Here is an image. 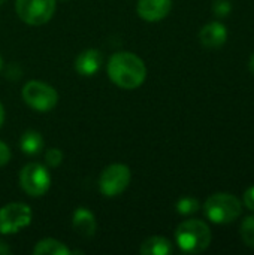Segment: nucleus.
Returning <instances> with one entry per match:
<instances>
[{
	"label": "nucleus",
	"mask_w": 254,
	"mask_h": 255,
	"mask_svg": "<svg viewBox=\"0 0 254 255\" xmlns=\"http://www.w3.org/2000/svg\"><path fill=\"white\" fill-rule=\"evenodd\" d=\"M109 79L124 90H135L141 87L147 78L145 63L133 52H115L108 63Z\"/></svg>",
	"instance_id": "nucleus-1"
},
{
	"label": "nucleus",
	"mask_w": 254,
	"mask_h": 255,
	"mask_svg": "<svg viewBox=\"0 0 254 255\" xmlns=\"http://www.w3.org/2000/svg\"><path fill=\"white\" fill-rule=\"evenodd\" d=\"M210 227L199 220H187L177 227L175 241L183 253L199 254L204 253L211 244Z\"/></svg>",
	"instance_id": "nucleus-2"
},
{
	"label": "nucleus",
	"mask_w": 254,
	"mask_h": 255,
	"mask_svg": "<svg viewBox=\"0 0 254 255\" xmlns=\"http://www.w3.org/2000/svg\"><path fill=\"white\" fill-rule=\"evenodd\" d=\"M207 218L214 224H229L235 221L241 212V202L229 193H217L208 197L204 206Z\"/></svg>",
	"instance_id": "nucleus-3"
},
{
	"label": "nucleus",
	"mask_w": 254,
	"mask_h": 255,
	"mask_svg": "<svg viewBox=\"0 0 254 255\" xmlns=\"http://www.w3.org/2000/svg\"><path fill=\"white\" fill-rule=\"evenodd\" d=\"M21 96L22 100L37 112H48L54 109L58 102L57 91L42 81H28L22 87Z\"/></svg>",
	"instance_id": "nucleus-4"
},
{
	"label": "nucleus",
	"mask_w": 254,
	"mask_h": 255,
	"mask_svg": "<svg viewBox=\"0 0 254 255\" xmlns=\"http://www.w3.org/2000/svg\"><path fill=\"white\" fill-rule=\"evenodd\" d=\"M132 172L126 164L115 163L103 169L99 178V188L105 197H117L129 187Z\"/></svg>",
	"instance_id": "nucleus-5"
},
{
	"label": "nucleus",
	"mask_w": 254,
	"mask_h": 255,
	"mask_svg": "<svg viewBox=\"0 0 254 255\" xmlns=\"http://www.w3.org/2000/svg\"><path fill=\"white\" fill-rule=\"evenodd\" d=\"M55 0H16V13L28 25L48 22L55 12Z\"/></svg>",
	"instance_id": "nucleus-6"
},
{
	"label": "nucleus",
	"mask_w": 254,
	"mask_h": 255,
	"mask_svg": "<svg viewBox=\"0 0 254 255\" xmlns=\"http://www.w3.org/2000/svg\"><path fill=\"white\" fill-rule=\"evenodd\" d=\"M19 185L31 197L43 196L51 185V176L45 166L39 163H28L19 172Z\"/></svg>",
	"instance_id": "nucleus-7"
},
{
	"label": "nucleus",
	"mask_w": 254,
	"mask_h": 255,
	"mask_svg": "<svg viewBox=\"0 0 254 255\" xmlns=\"http://www.w3.org/2000/svg\"><path fill=\"white\" fill-rule=\"evenodd\" d=\"M31 209L25 203H9L0 209V233L15 235L31 223Z\"/></svg>",
	"instance_id": "nucleus-8"
},
{
	"label": "nucleus",
	"mask_w": 254,
	"mask_h": 255,
	"mask_svg": "<svg viewBox=\"0 0 254 255\" xmlns=\"http://www.w3.org/2000/svg\"><path fill=\"white\" fill-rule=\"evenodd\" d=\"M172 7V0H139L136 4L138 15L150 22L163 19Z\"/></svg>",
	"instance_id": "nucleus-9"
},
{
	"label": "nucleus",
	"mask_w": 254,
	"mask_h": 255,
	"mask_svg": "<svg viewBox=\"0 0 254 255\" xmlns=\"http://www.w3.org/2000/svg\"><path fill=\"white\" fill-rule=\"evenodd\" d=\"M102 63H103L102 52L99 49L90 48V49L82 51L76 57V60H75V69L82 76H93L94 73L99 72Z\"/></svg>",
	"instance_id": "nucleus-10"
},
{
	"label": "nucleus",
	"mask_w": 254,
	"mask_h": 255,
	"mask_svg": "<svg viewBox=\"0 0 254 255\" xmlns=\"http://www.w3.org/2000/svg\"><path fill=\"white\" fill-rule=\"evenodd\" d=\"M228 39V30L222 22L213 21L202 27L199 33V40L207 48H220Z\"/></svg>",
	"instance_id": "nucleus-11"
},
{
	"label": "nucleus",
	"mask_w": 254,
	"mask_h": 255,
	"mask_svg": "<svg viewBox=\"0 0 254 255\" xmlns=\"http://www.w3.org/2000/svg\"><path fill=\"white\" fill-rule=\"evenodd\" d=\"M72 226L76 230L78 235L84 236V238H91L96 233L97 229V223H96V217L93 215L91 211H88L87 208H78L73 212L72 217Z\"/></svg>",
	"instance_id": "nucleus-12"
},
{
	"label": "nucleus",
	"mask_w": 254,
	"mask_h": 255,
	"mask_svg": "<svg viewBox=\"0 0 254 255\" xmlns=\"http://www.w3.org/2000/svg\"><path fill=\"white\" fill-rule=\"evenodd\" d=\"M172 244L162 236H151L141 244L139 253L142 255H169L172 254Z\"/></svg>",
	"instance_id": "nucleus-13"
},
{
	"label": "nucleus",
	"mask_w": 254,
	"mask_h": 255,
	"mask_svg": "<svg viewBox=\"0 0 254 255\" xmlns=\"http://www.w3.org/2000/svg\"><path fill=\"white\" fill-rule=\"evenodd\" d=\"M33 254L34 255H69L70 250L60 241L57 239H42L39 241L34 248H33Z\"/></svg>",
	"instance_id": "nucleus-14"
},
{
	"label": "nucleus",
	"mask_w": 254,
	"mask_h": 255,
	"mask_svg": "<svg viewBox=\"0 0 254 255\" xmlns=\"http://www.w3.org/2000/svg\"><path fill=\"white\" fill-rule=\"evenodd\" d=\"M19 146L24 154L36 155L43 148V139H42L40 133H37L34 130H27L25 133H22V136L19 139Z\"/></svg>",
	"instance_id": "nucleus-15"
},
{
	"label": "nucleus",
	"mask_w": 254,
	"mask_h": 255,
	"mask_svg": "<svg viewBox=\"0 0 254 255\" xmlns=\"http://www.w3.org/2000/svg\"><path fill=\"white\" fill-rule=\"evenodd\" d=\"M199 211V202L193 197H183L177 202V212L181 215H190Z\"/></svg>",
	"instance_id": "nucleus-16"
},
{
	"label": "nucleus",
	"mask_w": 254,
	"mask_h": 255,
	"mask_svg": "<svg viewBox=\"0 0 254 255\" xmlns=\"http://www.w3.org/2000/svg\"><path fill=\"white\" fill-rule=\"evenodd\" d=\"M241 238H243V242L250 247L254 248V217H249L243 221L241 224Z\"/></svg>",
	"instance_id": "nucleus-17"
},
{
	"label": "nucleus",
	"mask_w": 254,
	"mask_h": 255,
	"mask_svg": "<svg viewBox=\"0 0 254 255\" xmlns=\"http://www.w3.org/2000/svg\"><path fill=\"white\" fill-rule=\"evenodd\" d=\"M45 160L51 167H57L63 161V152L58 148H49L45 154Z\"/></svg>",
	"instance_id": "nucleus-18"
},
{
	"label": "nucleus",
	"mask_w": 254,
	"mask_h": 255,
	"mask_svg": "<svg viewBox=\"0 0 254 255\" xmlns=\"http://www.w3.org/2000/svg\"><path fill=\"white\" fill-rule=\"evenodd\" d=\"M214 12L220 16H225L231 12V3L228 0H217L214 4Z\"/></svg>",
	"instance_id": "nucleus-19"
},
{
	"label": "nucleus",
	"mask_w": 254,
	"mask_h": 255,
	"mask_svg": "<svg viewBox=\"0 0 254 255\" xmlns=\"http://www.w3.org/2000/svg\"><path fill=\"white\" fill-rule=\"evenodd\" d=\"M9 160H10V149L4 142L0 140V167L7 164Z\"/></svg>",
	"instance_id": "nucleus-20"
},
{
	"label": "nucleus",
	"mask_w": 254,
	"mask_h": 255,
	"mask_svg": "<svg viewBox=\"0 0 254 255\" xmlns=\"http://www.w3.org/2000/svg\"><path fill=\"white\" fill-rule=\"evenodd\" d=\"M244 205H246L249 209L254 211V185L253 187H250V188L244 193Z\"/></svg>",
	"instance_id": "nucleus-21"
},
{
	"label": "nucleus",
	"mask_w": 254,
	"mask_h": 255,
	"mask_svg": "<svg viewBox=\"0 0 254 255\" xmlns=\"http://www.w3.org/2000/svg\"><path fill=\"white\" fill-rule=\"evenodd\" d=\"M10 254V248L7 247V244L0 242V255H7Z\"/></svg>",
	"instance_id": "nucleus-22"
},
{
	"label": "nucleus",
	"mask_w": 254,
	"mask_h": 255,
	"mask_svg": "<svg viewBox=\"0 0 254 255\" xmlns=\"http://www.w3.org/2000/svg\"><path fill=\"white\" fill-rule=\"evenodd\" d=\"M3 121H4V108H3V105L0 103V127H1V124H3Z\"/></svg>",
	"instance_id": "nucleus-23"
},
{
	"label": "nucleus",
	"mask_w": 254,
	"mask_h": 255,
	"mask_svg": "<svg viewBox=\"0 0 254 255\" xmlns=\"http://www.w3.org/2000/svg\"><path fill=\"white\" fill-rule=\"evenodd\" d=\"M250 70H252V73L254 75V52L253 55H252V58H250Z\"/></svg>",
	"instance_id": "nucleus-24"
},
{
	"label": "nucleus",
	"mask_w": 254,
	"mask_h": 255,
	"mask_svg": "<svg viewBox=\"0 0 254 255\" xmlns=\"http://www.w3.org/2000/svg\"><path fill=\"white\" fill-rule=\"evenodd\" d=\"M1 66H3V60H1V55H0V70H1Z\"/></svg>",
	"instance_id": "nucleus-25"
},
{
	"label": "nucleus",
	"mask_w": 254,
	"mask_h": 255,
	"mask_svg": "<svg viewBox=\"0 0 254 255\" xmlns=\"http://www.w3.org/2000/svg\"><path fill=\"white\" fill-rule=\"evenodd\" d=\"M4 1H6V0H0V4H3Z\"/></svg>",
	"instance_id": "nucleus-26"
}]
</instances>
